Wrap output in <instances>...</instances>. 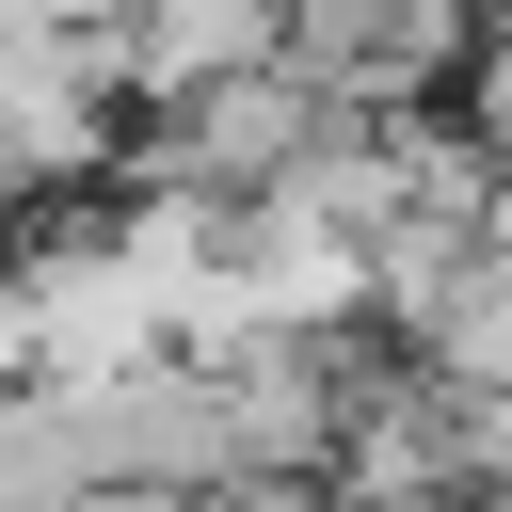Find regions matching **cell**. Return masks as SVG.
Returning a JSON list of instances; mask_svg holds the SVG:
<instances>
[{
    "mask_svg": "<svg viewBox=\"0 0 512 512\" xmlns=\"http://www.w3.org/2000/svg\"><path fill=\"white\" fill-rule=\"evenodd\" d=\"M432 48H448L432 0H320V16H304V64H320V80H416Z\"/></svg>",
    "mask_w": 512,
    "mask_h": 512,
    "instance_id": "obj_1",
    "label": "cell"
},
{
    "mask_svg": "<svg viewBox=\"0 0 512 512\" xmlns=\"http://www.w3.org/2000/svg\"><path fill=\"white\" fill-rule=\"evenodd\" d=\"M240 48H272V0H160V16H144V64H160V80H208V64H240Z\"/></svg>",
    "mask_w": 512,
    "mask_h": 512,
    "instance_id": "obj_2",
    "label": "cell"
}]
</instances>
